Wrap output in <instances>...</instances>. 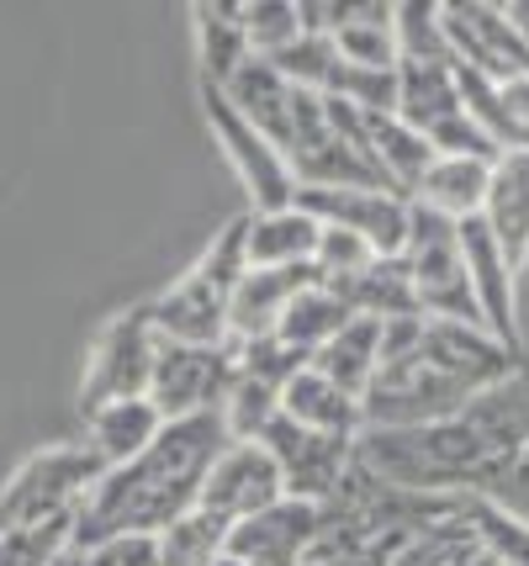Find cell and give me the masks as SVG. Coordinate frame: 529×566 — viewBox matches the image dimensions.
<instances>
[{"label": "cell", "mask_w": 529, "mask_h": 566, "mask_svg": "<svg viewBox=\"0 0 529 566\" xmlns=\"http://www.w3.org/2000/svg\"><path fill=\"white\" fill-rule=\"evenodd\" d=\"M514 360L487 328L445 318H392L381 323V370L360 397L366 429H429L472 408L482 392L508 381Z\"/></svg>", "instance_id": "cell-1"}, {"label": "cell", "mask_w": 529, "mask_h": 566, "mask_svg": "<svg viewBox=\"0 0 529 566\" xmlns=\"http://www.w3.org/2000/svg\"><path fill=\"white\" fill-rule=\"evenodd\" d=\"M519 450H529V366L482 392L455 419L429 429H366L355 444V455L381 482L434 497H466Z\"/></svg>", "instance_id": "cell-2"}, {"label": "cell", "mask_w": 529, "mask_h": 566, "mask_svg": "<svg viewBox=\"0 0 529 566\" xmlns=\"http://www.w3.org/2000/svg\"><path fill=\"white\" fill-rule=\"evenodd\" d=\"M223 444H228L223 413L165 423L159 440L138 461L106 471L102 482L85 493L70 545H102L117 541V535H159V530H170L180 514H191L202 503V482Z\"/></svg>", "instance_id": "cell-3"}, {"label": "cell", "mask_w": 529, "mask_h": 566, "mask_svg": "<svg viewBox=\"0 0 529 566\" xmlns=\"http://www.w3.org/2000/svg\"><path fill=\"white\" fill-rule=\"evenodd\" d=\"M106 471L85 444H49L38 455H27L22 467L0 482V535L27 530V524H49V518L80 514L85 493L102 482Z\"/></svg>", "instance_id": "cell-4"}, {"label": "cell", "mask_w": 529, "mask_h": 566, "mask_svg": "<svg viewBox=\"0 0 529 566\" xmlns=\"http://www.w3.org/2000/svg\"><path fill=\"white\" fill-rule=\"evenodd\" d=\"M403 265H408V275H413V296H419V313H424V318L487 328L477 296H472V275H466V260H461V233H455L451 218L413 207Z\"/></svg>", "instance_id": "cell-5"}, {"label": "cell", "mask_w": 529, "mask_h": 566, "mask_svg": "<svg viewBox=\"0 0 529 566\" xmlns=\"http://www.w3.org/2000/svg\"><path fill=\"white\" fill-rule=\"evenodd\" d=\"M154 360H159V334H154L149 302H133L127 313L102 323L96 345L85 355V381H80V408H106L117 397H149Z\"/></svg>", "instance_id": "cell-6"}, {"label": "cell", "mask_w": 529, "mask_h": 566, "mask_svg": "<svg viewBox=\"0 0 529 566\" xmlns=\"http://www.w3.org/2000/svg\"><path fill=\"white\" fill-rule=\"evenodd\" d=\"M233 370H239L233 339H228V345H165V339H159L149 402L165 413V423L218 413L228 387H233Z\"/></svg>", "instance_id": "cell-7"}, {"label": "cell", "mask_w": 529, "mask_h": 566, "mask_svg": "<svg viewBox=\"0 0 529 566\" xmlns=\"http://www.w3.org/2000/svg\"><path fill=\"white\" fill-rule=\"evenodd\" d=\"M440 27L451 43V64L482 80H519L529 74V49L508 22L504 0H440Z\"/></svg>", "instance_id": "cell-8"}, {"label": "cell", "mask_w": 529, "mask_h": 566, "mask_svg": "<svg viewBox=\"0 0 529 566\" xmlns=\"http://www.w3.org/2000/svg\"><path fill=\"white\" fill-rule=\"evenodd\" d=\"M202 106H207V123H212L218 148L228 154L233 175H239L244 191H250V212L292 207V201H297V175L286 165V154H281L265 133H254V127L233 112V101H228L218 85H202Z\"/></svg>", "instance_id": "cell-9"}, {"label": "cell", "mask_w": 529, "mask_h": 566, "mask_svg": "<svg viewBox=\"0 0 529 566\" xmlns=\"http://www.w3.org/2000/svg\"><path fill=\"white\" fill-rule=\"evenodd\" d=\"M297 207L324 228L360 233L381 260L403 254L408 228H413V201L381 186H313V191H297Z\"/></svg>", "instance_id": "cell-10"}, {"label": "cell", "mask_w": 529, "mask_h": 566, "mask_svg": "<svg viewBox=\"0 0 529 566\" xmlns=\"http://www.w3.org/2000/svg\"><path fill=\"white\" fill-rule=\"evenodd\" d=\"M260 444L271 450V461L281 467V482H286V497H303V503H318L324 509L328 497L339 493L345 471L355 467V444L360 440H328V434H313V429H297V423L281 413Z\"/></svg>", "instance_id": "cell-11"}, {"label": "cell", "mask_w": 529, "mask_h": 566, "mask_svg": "<svg viewBox=\"0 0 529 566\" xmlns=\"http://www.w3.org/2000/svg\"><path fill=\"white\" fill-rule=\"evenodd\" d=\"M281 497H286L281 467L260 440H228L202 482V509L228 518V524H244V518H254Z\"/></svg>", "instance_id": "cell-12"}, {"label": "cell", "mask_w": 529, "mask_h": 566, "mask_svg": "<svg viewBox=\"0 0 529 566\" xmlns=\"http://www.w3.org/2000/svg\"><path fill=\"white\" fill-rule=\"evenodd\" d=\"M324 530V509L303 503V497H281L271 509L228 530V556L250 566H307L313 545Z\"/></svg>", "instance_id": "cell-13"}, {"label": "cell", "mask_w": 529, "mask_h": 566, "mask_svg": "<svg viewBox=\"0 0 529 566\" xmlns=\"http://www.w3.org/2000/svg\"><path fill=\"white\" fill-rule=\"evenodd\" d=\"M318 281L313 265H281V271H244V281L228 296V339L250 345V339H271L286 318V307L297 302Z\"/></svg>", "instance_id": "cell-14"}, {"label": "cell", "mask_w": 529, "mask_h": 566, "mask_svg": "<svg viewBox=\"0 0 529 566\" xmlns=\"http://www.w3.org/2000/svg\"><path fill=\"white\" fill-rule=\"evenodd\" d=\"M149 318L165 345H228V296L212 292L197 271L149 296Z\"/></svg>", "instance_id": "cell-15"}, {"label": "cell", "mask_w": 529, "mask_h": 566, "mask_svg": "<svg viewBox=\"0 0 529 566\" xmlns=\"http://www.w3.org/2000/svg\"><path fill=\"white\" fill-rule=\"evenodd\" d=\"M223 96L233 101V112H239L254 133H265L281 154L292 148V127H297V101H303V85H292L271 59H250V64L223 85Z\"/></svg>", "instance_id": "cell-16"}, {"label": "cell", "mask_w": 529, "mask_h": 566, "mask_svg": "<svg viewBox=\"0 0 529 566\" xmlns=\"http://www.w3.org/2000/svg\"><path fill=\"white\" fill-rule=\"evenodd\" d=\"M398 117L408 127H419L429 148L445 127L466 117L451 59H398Z\"/></svg>", "instance_id": "cell-17"}, {"label": "cell", "mask_w": 529, "mask_h": 566, "mask_svg": "<svg viewBox=\"0 0 529 566\" xmlns=\"http://www.w3.org/2000/svg\"><path fill=\"white\" fill-rule=\"evenodd\" d=\"M85 419H91L85 423V450L102 461V471H117L127 461H138L159 440V429H165V413L154 408L149 397H117L106 408H91Z\"/></svg>", "instance_id": "cell-18"}, {"label": "cell", "mask_w": 529, "mask_h": 566, "mask_svg": "<svg viewBox=\"0 0 529 566\" xmlns=\"http://www.w3.org/2000/svg\"><path fill=\"white\" fill-rule=\"evenodd\" d=\"M281 413L297 423V429H313V434H328V440H360L366 434V413H360V397H350L345 387H334L324 370H297L281 392Z\"/></svg>", "instance_id": "cell-19"}, {"label": "cell", "mask_w": 529, "mask_h": 566, "mask_svg": "<svg viewBox=\"0 0 529 566\" xmlns=\"http://www.w3.org/2000/svg\"><path fill=\"white\" fill-rule=\"evenodd\" d=\"M482 218L504 249L508 271L519 275L529 265V148H514L493 165V191H487Z\"/></svg>", "instance_id": "cell-20"}, {"label": "cell", "mask_w": 529, "mask_h": 566, "mask_svg": "<svg viewBox=\"0 0 529 566\" xmlns=\"http://www.w3.org/2000/svg\"><path fill=\"white\" fill-rule=\"evenodd\" d=\"M487 191H493V165L487 159H455V154H434V165L424 170V180L413 186V207L424 212H440L451 222L482 218L487 207Z\"/></svg>", "instance_id": "cell-21"}, {"label": "cell", "mask_w": 529, "mask_h": 566, "mask_svg": "<svg viewBox=\"0 0 529 566\" xmlns=\"http://www.w3.org/2000/svg\"><path fill=\"white\" fill-rule=\"evenodd\" d=\"M191 22H197V59H202V85L223 91L233 74L250 64V38L239 22V0H197L191 6Z\"/></svg>", "instance_id": "cell-22"}, {"label": "cell", "mask_w": 529, "mask_h": 566, "mask_svg": "<svg viewBox=\"0 0 529 566\" xmlns=\"http://www.w3.org/2000/svg\"><path fill=\"white\" fill-rule=\"evenodd\" d=\"M318 222L303 207H276V212H250V265L254 271H281V265H313L318 249Z\"/></svg>", "instance_id": "cell-23"}, {"label": "cell", "mask_w": 529, "mask_h": 566, "mask_svg": "<svg viewBox=\"0 0 529 566\" xmlns=\"http://www.w3.org/2000/svg\"><path fill=\"white\" fill-rule=\"evenodd\" d=\"M334 292L350 302L355 318H377V323H392V318H413L419 313V296H413V275H408L403 254L392 260H371L360 275L339 281Z\"/></svg>", "instance_id": "cell-24"}, {"label": "cell", "mask_w": 529, "mask_h": 566, "mask_svg": "<svg viewBox=\"0 0 529 566\" xmlns=\"http://www.w3.org/2000/svg\"><path fill=\"white\" fill-rule=\"evenodd\" d=\"M313 370H324L334 387H345L350 397H366V387L381 370V323L377 318H350L318 355Z\"/></svg>", "instance_id": "cell-25"}, {"label": "cell", "mask_w": 529, "mask_h": 566, "mask_svg": "<svg viewBox=\"0 0 529 566\" xmlns=\"http://www.w3.org/2000/svg\"><path fill=\"white\" fill-rule=\"evenodd\" d=\"M355 313H350V302L334 292V286H324V281H313L292 307H286V318H281V328H276V339H286L292 349H303L307 360L318 355V349L350 323Z\"/></svg>", "instance_id": "cell-26"}, {"label": "cell", "mask_w": 529, "mask_h": 566, "mask_svg": "<svg viewBox=\"0 0 529 566\" xmlns=\"http://www.w3.org/2000/svg\"><path fill=\"white\" fill-rule=\"evenodd\" d=\"M482 535L466 524V514L455 509V514L434 518V524H424L413 541L398 551V562L392 566H477L482 562Z\"/></svg>", "instance_id": "cell-27"}, {"label": "cell", "mask_w": 529, "mask_h": 566, "mask_svg": "<svg viewBox=\"0 0 529 566\" xmlns=\"http://www.w3.org/2000/svg\"><path fill=\"white\" fill-rule=\"evenodd\" d=\"M228 518L207 514L202 503L191 514H180L170 530H159V566H212L228 551Z\"/></svg>", "instance_id": "cell-28"}, {"label": "cell", "mask_w": 529, "mask_h": 566, "mask_svg": "<svg viewBox=\"0 0 529 566\" xmlns=\"http://www.w3.org/2000/svg\"><path fill=\"white\" fill-rule=\"evenodd\" d=\"M239 22L254 59H276L303 38V6L297 0H239Z\"/></svg>", "instance_id": "cell-29"}, {"label": "cell", "mask_w": 529, "mask_h": 566, "mask_svg": "<svg viewBox=\"0 0 529 566\" xmlns=\"http://www.w3.org/2000/svg\"><path fill=\"white\" fill-rule=\"evenodd\" d=\"M218 413L228 423V440H260L281 419V392L265 387V381H254V376H244V370H233V387H228Z\"/></svg>", "instance_id": "cell-30"}, {"label": "cell", "mask_w": 529, "mask_h": 566, "mask_svg": "<svg viewBox=\"0 0 529 566\" xmlns=\"http://www.w3.org/2000/svg\"><path fill=\"white\" fill-rule=\"evenodd\" d=\"M191 271L202 275L212 292L233 296V286L244 281V271H250V212H239L233 222H223V233L202 249V260H197Z\"/></svg>", "instance_id": "cell-31"}, {"label": "cell", "mask_w": 529, "mask_h": 566, "mask_svg": "<svg viewBox=\"0 0 529 566\" xmlns=\"http://www.w3.org/2000/svg\"><path fill=\"white\" fill-rule=\"evenodd\" d=\"M75 541V514L49 518V524H27L0 535V566H53Z\"/></svg>", "instance_id": "cell-32"}, {"label": "cell", "mask_w": 529, "mask_h": 566, "mask_svg": "<svg viewBox=\"0 0 529 566\" xmlns=\"http://www.w3.org/2000/svg\"><path fill=\"white\" fill-rule=\"evenodd\" d=\"M271 64H276L292 85H303V91H318V96H324L328 74H334V64H339V49H334L328 32H307L303 27V38H297L292 49H281Z\"/></svg>", "instance_id": "cell-33"}, {"label": "cell", "mask_w": 529, "mask_h": 566, "mask_svg": "<svg viewBox=\"0 0 529 566\" xmlns=\"http://www.w3.org/2000/svg\"><path fill=\"white\" fill-rule=\"evenodd\" d=\"M318 228H324V222H318ZM371 260H381V254L366 244L360 233H345V228H324V233H318V249H313V271H318L324 286H339V281L360 275Z\"/></svg>", "instance_id": "cell-34"}, {"label": "cell", "mask_w": 529, "mask_h": 566, "mask_svg": "<svg viewBox=\"0 0 529 566\" xmlns=\"http://www.w3.org/2000/svg\"><path fill=\"white\" fill-rule=\"evenodd\" d=\"M239 349V370L244 376H254V381H265V387H276V392H286V381L297 376V370H307L313 360H307L303 349H292L286 339H250V345H233Z\"/></svg>", "instance_id": "cell-35"}, {"label": "cell", "mask_w": 529, "mask_h": 566, "mask_svg": "<svg viewBox=\"0 0 529 566\" xmlns=\"http://www.w3.org/2000/svg\"><path fill=\"white\" fill-rule=\"evenodd\" d=\"M53 566H159V541L154 535H117L102 545H70Z\"/></svg>", "instance_id": "cell-36"}, {"label": "cell", "mask_w": 529, "mask_h": 566, "mask_svg": "<svg viewBox=\"0 0 529 566\" xmlns=\"http://www.w3.org/2000/svg\"><path fill=\"white\" fill-rule=\"evenodd\" d=\"M498 96H504L508 127H514L519 148H529V74H519V80H504V85H498Z\"/></svg>", "instance_id": "cell-37"}, {"label": "cell", "mask_w": 529, "mask_h": 566, "mask_svg": "<svg viewBox=\"0 0 529 566\" xmlns=\"http://www.w3.org/2000/svg\"><path fill=\"white\" fill-rule=\"evenodd\" d=\"M504 11H508V22L519 27V38H525V49H529V0H508Z\"/></svg>", "instance_id": "cell-38"}]
</instances>
